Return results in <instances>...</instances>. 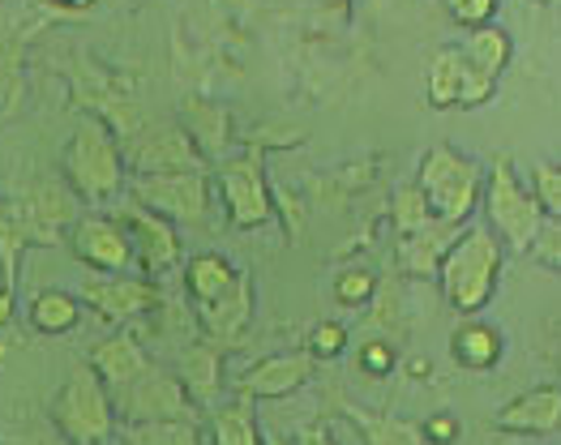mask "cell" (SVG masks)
I'll list each match as a JSON object with an SVG mask.
<instances>
[{"instance_id":"cell-1","label":"cell","mask_w":561,"mask_h":445,"mask_svg":"<svg viewBox=\"0 0 561 445\" xmlns=\"http://www.w3.org/2000/svg\"><path fill=\"white\" fill-rule=\"evenodd\" d=\"M502 262H506V249L502 240L489 231V227H471L463 236H455L442 258H437V283H442V296L455 312H476L484 309L497 292V278H502Z\"/></svg>"},{"instance_id":"cell-2","label":"cell","mask_w":561,"mask_h":445,"mask_svg":"<svg viewBox=\"0 0 561 445\" xmlns=\"http://www.w3.org/2000/svg\"><path fill=\"white\" fill-rule=\"evenodd\" d=\"M480 184H484V168L471 155L455 150L450 141L428 146L421 168H416V189L428 202V215L433 222H446V227H459L476 210Z\"/></svg>"},{"instance_id":"cell-3","label":"cell","mask_w":561,"mask_h":445,"mask_svg":"<svg viewBox=\"0 0 561 445\" xmlns=\"http://www.w3.org/2000/svg\"><path fill=\"white\" fill-rule=\"evenodd\" d=\"M51 424L69 445H107L116 437V407L91 364H78L51 399Z\"/></svg>"},{"instance_id":"cell-4","label":"cell","mask_w":561,"mask_h":445,"mask_svg":"<svg viewBox=\"0 0 561 445\" xmlns=\"http://www.w3.org/2000/svg\"><path fill=\"white\" fill-rule=\"evenodd\" d=\"M480 202H484V227L502 240V249H531V240H536V231L545 227V215H540V206H536V197H531V189L515 176V163L506 159V155H497L493 159V168L484 172V184H480Z\"/></svg>"},{"instance_id":"cell-5","label":"cell","mask_w":561,"mask_h":445,"mask_svg":"<svg viewBox=\"0 0 561 445\" xmlns=\"http://www.w3.org/2000/svg\"><path fill=\"white\" fill-rule=\"evenodd\" d=\"M65 180L73 184L78 197L87 202H107L125 184V150L107 134L103 121H82L69 146H65Z\"/></svg>"},{"instance_id":"cell-6","label":"cell","mask_w":561,"mask_h":445,"mask_svg":"<svg viewBox=\"0 0 561 445\" xmlns=\"http://www.w3.org/2000/svg\"><path fill=\"white\" fill-rule=\"evenodd\" d=\"M112 407H116V420H197L193 399L181 386L176 373L159 368L154 360L141 368L134 381H125L121 390H112Z\"/></svg>"},{"instance_id":"cell-7","label":"cell","mask_w":561,"mask_h":445,"mask_svg":"<svg viewBox=\"0 0 561 445\" xmlns=\"http://www.w3.org/2000/svg\"><path fill=\"white\" fill-rule=\"evenodd\" d=\"M134 206L168 222H202L210 206V180L202 172H150L129 184Z\"/></svg>"},{"instance_id":"cell-8","label":"cell","mask_w":561,"mask_h":445,"mask_svg":"<svg viewBox=\"0 0 561 445\" xmlns=\"http://www.w3.org/2000/svg\"><path fill=\"white\" fill-rule=\"evenodd\" d=\"M497 94V78L480 73L459 47H442L428 60L424 78V99L437 112H459V107H484Z\"/></svg>"},{"instance_id":"cell-9","label":"cell","mask_w":561,"mask_h":445,"mask_svg":"<svg viewBox=\"0 0 561 445\" xmlns=\"http://www.w3.org/2000/svg\"><path fill=\"white\" fill-rule=\"evenodd\" d=\"M78 300L91 305L107 326H129L138 317L163 309V287L154 278H129L125 274H99V278H82L78 287Z\"/></svg>"},{"instance_id":"cell-10","label":"cell","mask_w":561,"mask_h":445,"mask_svg":"<svg viewBox=\"0 0 561 445\" xmlns=\"http://www.w3.org/2000/svg\"><path fill=\"white\" fill-rule=\"evenodd\" d=\"M219 193H224V210L228 222L240 231L266 227L275 219V202H271V184L262 176L257 159H232L219 168Z\"/></svg>"},{"instance_id":"cell-11","label":"cell","mask_w":561,"mask_h":445,"mask_svg":"<svg viewBox=\"0 0 561 445\" xmlns=\"http://www.w3.org/2000/svg\"><path fill=\"white\" fill-rule=\"evenodd\" d=\"M69 249L91 274H125L134 266V240H129L125 222L112 215H87L73 222Z\"/></svg>"},{"instance_id":"cell-12","label":"cell","mask_w":561,"mask_h":445,"mask_svg":"<svg viewBox=\"0 0 561 445\" xmlns=\"http://www.w3.org/2000/svg\"><path fill=\"white\" fill-rule=\"evenodd\" d=\"M129 168L138 176H150V172H202V150L197 141L185 134V129H146L129 141Z\"/></svg>"},{"instance_id":"cell-13","label":"cell","mask_w":561,"mask_h":445,"mask_svg":"<svg viewBox=\"0 0 561 445\" xmlns=\"http://www.w3.org/2000/svg\"><path fill=\"white\" fill-rule=\"evenodd\" d=\"M121 222L134 240V266H141L146 278H159L168 270L181 262V240H176V227L141 206H129L121 210Z\"/></svg>"},{"instance_id":"cell-14","label":"cell","mask_w":561,"mask_h":445,"mask_svg":"<svg viewBox=\"0 0 561 445\" xmlns=\"http://www.w3.org/2000/svg\"><path fill=\"white\" fill-rule=\"evenodd\" d=\"M313 377V356L309 352H283V356H266L257 364H249L236 377L240 399H287L296 395L305 381Z\"/></svg>"},{"instance_id":"cell-15","label":"cell","mask_w":561,"mask_h":445,"mask_svg":"<svg viewBox=\"0 0 561 445\" xmlns=\"http://www.w3.org/2000/svg\"><path fill=\"white\" fill-rule=\"evenodd\" d=\"M193 309H197V326H202L206 343H215L219 352L232 347L236 339L249 330V321H253V283H249V274L240 270L224 296H215L206 305H193Z\"/></svg>"},{"instance_id":"cell-16","label":"cell","mask_w":561,"mask_h":445,"mask_svg":"<svg viewBox=\"0 0 561 445\" xmlns=\"http://www.w3.org/2000/svg\"><path fill=\"white\" fill-rule=\"evenodd\" d=\"M502 433H515V437H549L558 433L561 424V386L558 381H545V386H531L523 390L518 399H511L497 420H493Z\"/></svg>"},{"instance_id":"cell-17","label":"cell","mask_w":561,"mask_h":445,"mask_svg":"<svg viewBox=\"0 0 561 445\" xmlns=\"http://www.w3.org/2000/svg\"><path fill=\"white\" fill-rule=\"evenodd\" d=\"M146 364H150V356H146L138 334H129V330L107 334L103 343H94V352H91V368L99 373V381L107 386V395L121 390L125 381H134Z\"/></svg>"},{"instance_id":"cell-18","label":"cell","mask_w":561,"mask_h":445,"mask_svg":"<svg viewBox=\"0 0 561 445\" xmlns=\"http://www.w3.org/2000/svg\"><path fill=\"white\" fill-rule=\"evenodd\" d=\"M450 356H455L459 368H468V373H489V368H497L502 356H506V334L497 326L480 321V317H468L450 334Z\"/></svg>"},{"instance_id":"cell-19","label":"cell","mask_w":561,"mask_h":445,"mask_svg":"<svg viewBox=\"0 0 561 445\" xmlns=\"http://www.w3.org/2000/svg\"><path fill=\"white\" fill-rule=\"evenodd\" d=\"M176 377H181V386L188 390V399H193V407L202 402H215V395H219V347L215 343H193L185 352V360H181V368H176Z\"/></svg>"},{"instance_id":"cell-20","label":"cell","mask_w":561,"mask_h":445,"mask_svg":"<svg viewBox=\"0 0 561 445\" xmlns=\"http://www.w3.org/2000/svg\"><path fill=\"white\" fill-rule=\"evenodd\" d=\"M459 52L468 56L480 73L502 78V73H506V65H511V56H515V44H511V35H506L502 26H493V22H489V26H471L468 39L459 44Z\"/></svg>"},{"instance_id":"cell-21","label":"cell","mask_w":561,"mask_h":445,"mask_svg":"<svg viewBox=\"0 0 561 445\" xmlns=\"http://www.w3.org/2000/svg\"><path fill=\"white\" fill-rule=\"evenodd\" d=\"M236 274H240V270H236L224 253H197V258H188L185 287H188V296H193V305H206V300L224 296L236 283Z\"/></svg>"},{"instance_id":"cell-22","label":"cell","mask_w":561,"mask_h":445,"mask_svg":"<svg viewBox=\"0 0 561 445\" xmlns=\"http://www.w3.org/2000/svg\"><path fill=\"white\" fill-rule=\"evenodd\" d=\"M78 321H82V300L73 292L47 287L31 300V326L39 334H69V330H78Z\"/></svg>"},{"instance_id":"cell-23","label":"cell","mask_w":561,"mask_h":445,"mask_svg":"<svg viewBox=\"0 0 561 445\" xmlns=\"http://www.w3.org/2000/svg\"><path fill=\"white\" fill-rule=\"evenodd\" d=\"M116 433L121 445H202L197 420H129Z\"/></svg>"},{"instance_id":"cell-24","label":"cell","mask_w":561,"mask_h":445,"mask_svg":"<svg viewBox=\"0 0 561 445\" xmlns=\"http://www.w3.org/2000/svg\"><path fill=\"white\" fill-rule=\"evenodd\" d=\"M343 415L352 420V429L360 433L365 445H424L416 424H408V420L374 415V411H360V407H343Z\"/></svg>"},{"instance_id":"cell-25","label":"cell","mask_w":561,"mask_h":445,"mask_svg":"<svg viewBox=\"0 0 561 445\" xmlns=\"http://www.w3.org/2000/svg\"><path fill=\"white\" fill-rule=\"evenodd\" d=\"M210 442L215 445H262V433H257V424H253L249 399H236L215 411V420H210Z\"/></svg>"},{"instance_id":"cell-26","label":"cell","mask_w":561,"mask_h":445,"mask_svg":"<svg viewBox=\"0 0 561 445\" xmlns=\"http://www.w3.org/2000/svg\"><path fill=\"white\" fill-rule=\"evenodd\" d=\"M531 197H536V206H540V215L545 219H561V168L553 159H545V163H536L531 168Z\"/></svg>"},{"instance_id":"cell-27","label":"cell","mask_w":561,"mask_h":445,"mask_svg":"<svg viewBox=\"0 0 561 445\" xmlns=\"http://www.w3.org/2000/svg\"><path fill=\"white\" fill-rule=\"evenodd\" d=\"M428 222H433V215H428V202H424L421 189L416 184H399L394 189V227H399V236H412Z\"/></svg>"},{"instance_id":"cell-28","label":"cell","mask_w":561,"mask_h":445,"mask_svg":"<svg viewBox=\"0 0 561 445\" xmlns=\"http://www.w3.org/2000/svg\"><path fill=\"white\" fill-rule=\"evenodd\" d=\"M374 274L369 270H343L339 278H334V300L343 305V309H360V305H369L374 300Z\"/></svg>"},{"instance_id":"cell-29","label":"cell","mask_w":561,"mask_h":445,"mask_svg":"<svg viewBox=\"0 0 561 445\" xmlns=\"http://www.w3.org/2000/svg\"><path fill=\"white\" fill-rule=\"evenodd\" d=\"M343 347H347V326H339V321H318V326L309 330V356L339 360Z\"/></svg>"},{"instance_id":"cell-30","label":"cell","mask_w":561,"mask_h":445,"mask_svg":"<svg viewBox=\"0 0 561 445\" xmlns=\"http://www.w3.org/2000/svg\"><path fill=\"white\" fill-rule=\"evenodd\" d=\"M446 4V13L459 22V26H489L493 22V13H497V0H442Z\"/></svg>"},{"instance_id":"cell-31","label":"cell","mask_w":561,"mask_h":445,"mask_svg":"<svg viewBox=\"0 0 561 445\" xmlns=\"http://www.w3.org/2000/svg\"><path fill=\"white\" fill-rule=\"evenodd\" d=\"M416 433L424 445H455L459 442V420L450 411H433L424 424H416Z\"/></svg>"},{"instance_id":"cell-32","label":"cell","mask_w":561,"mask_h":445,"mask_svg":"<svg viewBox=\"0 0 561 445\" xmlns=\"http://www.w3.org/2000/svg\"><path fill=\"white\" fill-rule=\"evenodd\" d=\"M531 253H536V262H545V270H558V262H561V227H558V219H549L540 231H536Z\"/></svg>"},{"instance_id":"cell-33","label":"cell","mask_w":561,"mask_h":445,"mask_svg":"<svg viewBox=\"0 0 561 445\" xmlns=\"http://www.w3.org/2000/svg\"><path fill=\"white\" fill-rule=\"evenodd\" d=\"M360 368L374 373V377H386V373L394 368V352H390L386 343H365V347H360Z\"/></svg>"},{"instance_id":"cell-34","label":"cell","mask_w":561,"mask_h":445,"mask_svg":"<svg viewBox=\"0 0 561 445\" xmlns=\"http://www.w3.org/2000/svg\"><path fill=\"white\" fill-rule=\"evenodd\" d=\"M296 445H334V442H330L327 424H309V429H300Z\"/></svg>"},{"instance_id":"cell-35","label":"cell","mask_w":561,"mask_h":445,"mask_svg":"<svg viewBox=\"0 0 561 445\" xmlns=\"http://www.w3.org/2000/svg\"><path fill=\"white\" fill-rule=\"evenodd\" d=\"M9 317H13V287L0 283V326H9Z\"/></svg>"},{"instance_id":"cell-36","label":"cell","mask_w":561,"mask_h":445,"mask_svg":"<svg viewBox=\"0 0 561 445\" xmlns=\"http://www.w3.org/2000/svg\"><path fill=\"white\" fill-rule=\"evenodd\" d=\"M51 4H65V9H91L94 0H51Z\"/></svg>"},{"instance_id":"cell-37","label":"cell","mask_w":561,"mask_h":445,"mask_svg":"<svg viewBox=\"0 0 561 445\" xmlns=\"http://www.w3.org/2000/svg\"><path fill=\"white\" fill-rule=\"evenodd\" d=\"M35 445H60V442H56V437H44V442H35Z\"/></svg>"},{"instance_id":"cell-38","label":"cell","mask_w":561,"mask_h":445,"mask_svg":"<svg viewBox=\"0 0 561 445\" xmlns=\"http://www.w3.org/2000/svg\"><path fill=\"white\" fill-rule=\"evenodd\" d=\"M540 4H549V9H553V4H558V0H540Z\"/></svg>"},{"instance_id":"cell-39","label":"cell","mask_w":561,"mask_h":445,"mask_svg":"<svg viewBox=\"0 0 561 445\" xmlns=\"http://www.w3.org/2000/svg\"><path fill=\"white\" fill-rule=\"evenodd\" d=\"M0 4H9V0H0Z\"/></svg>"}]
</instances>
